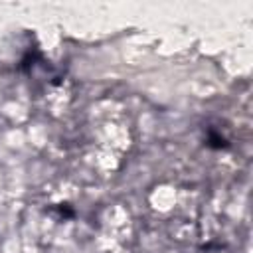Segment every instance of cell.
I'll use <instances>...</instances> for the list:
<instances>
[{
	"instance_id": "obj_1",
	"label": "cell",
	"mask_w": 253,
	"mask_h": 253,
	"mask_svg": "<svg viewBox=\"0 0 253 253\" xmlns=\"http://www.w3.org/2000/svg\"><path fill=\"white\" fill-rule=\"evenodd\" d=\"M204 144L211 150H227L229 148V140L213 126H208L206 130V138H204Z\"/></svg>"
},
{
	"instance_id": "obj_2",
	"label": "cell",
	"mask_w": 253,
	"mask_h": 253,
	"mask_svg": "<svg viewBox=\"0 0 253 253\" xmlns=\"http://www.w3.org/2000/svg\"><path fill=\"white\" fill-rule=\"evenodd\" d=\"M55 210L59 211V215H61L63 219H67V217H73V215H75V211H73L67 204H57V206H55Z\"/></svg>"
}]
</instances>
